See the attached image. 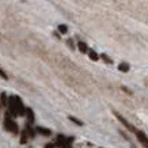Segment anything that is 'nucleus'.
Listing matches in <instances>:
<instances>
[{
    "label": "nucleus",
    "instance_id": "1",
    "mask_svg": "<svg viewBox=\"0 0 148 148\" xmlns=\"http://www.w3.org/2000/svg\"><path fill=\"white\" fill-rule=\"evenodd\" d=\"M4 128L10 132H12V133H18V125H16V122L14 121L12 118L5 113V118H4Z\"/></svg>",
    "mask_w": 148,
    "mask_h": 148
},
{
    "label": "nucleus",
    "instance_id": "2",
    "mask_svg": "<svg viewBox=\"0 0 148 148\" xmlns=\"http://www.w3.org/2000/svg\"><path fill=\"white\" fill-rule=\"evenodd\" d=\"M8 110L11 116L14 117L18 116V108H16V99H15V97H10L8 98Z\"/></svg>",
    "mask_w": 148,
    "mask_h": 148
},
{
    "label": "nucleus",
    "instance_id": "3",
    "mask_svg": "<svg viewBox=\"0 0 148 148\" xmlns=\"http://www.w3.org/2000/svg\"><path fill=\"white\" fill-rule=\"evenodd\" d=\"M114 116H116L117 118H118V120H120V121L122 122V125H124V126H126V128H128V129H129V130H132V132H135V133H136V132H137V129H135V128H133V126L130 125V124H129V122H128V121H126V120H125V118H124V117H122V116H120L118 113H116V112H114Z\"/></svg>",
    "mask_w": 148,
    "mask_h": 148
},
{
    "label": "nucleus",
    "instance_id": "4",
    "mask_svg": "<svg viewBox=\"0 0 148 148\" xmlns=\"http://www.w3.org/2000/svg\"><path fill=\"white\" fill-rule=\"evenodd\" d=\"M15 99H16L18 116H25V112H26V109H25V106H23V103H22V101H21V98H19V97H15Z\"/></svg>",
    "mask_w": 148,
    "mask_h": 148
},
{
    "label": "nucleus",
    "instance_id": "5",
    "mask_svg": "<svg viewBox=\"0 0 148 148\" xmlns=\"http://www.w3.org/2000/svg\"><path fill=\"white\" fill-rule=\"evenodd\" d=\"M136 136H137V139H139V141L141 144H144V145H145V144L148 143V137L145 136V133H144V132H141V130H137V132H136Z\"/></svg>",
    "mask_w": 148,
    "mask_h": 148
},
{
    "label": "nucleus",
    "instance_id": "6",
    "mask_svg": "<svg viewBox=\"0 0 148 148\" xmlns=\"http://www.w3.org/2000/svg\"><path fill=\"white\" fill-rule=\"evenodd\" d=\"M26 116H27V122H29V125H33V124H34V113H33L32 109H27L26 110Z\"/></svg>",
    "mask_w": 148,
    "mask_h": 148
},
{
    "label": "nucleus",
    "instance_id": "7",
    "mask_svg": "<svg viewBox=\"0 0 148 148\" xmlns=\"http://www.w3.org/2000/svg\"><path fill=\"white\" fill-rule=\"evenodd\" d=\"M65 143H67V137H65V136H63V135L57 136V143H56V145H57L58 148H63Z\"/></svg>",
    "mask_w": 148,
    "mask_h": 148
},
{
    "label": "nucleus",
    "instance_id": "8",
    "mask_svg": "<svg viewBox=\"0 0 148 148\" xmlns=\"http://www.w3.org/2000/svg\"><path fill=\"white\" fill-rule=\"evenodd\" d=\"M36 130L38 132V133H41L42 136H50V135H52V132H50L49 129H46V128H42V126H38Z\"/></svg>",
    "mask_w": 148,
    "mask_h": 148
},
{
    "label": "nucleus",
    "instance_id": "9",
    "mask_svg": "<svg viewBox=\"0 0 148 148\" xmlns=\"http://www.w3.org/2000/svg\"><path fill=\"white\" fill-rule=\"evenodd\" d=\"M29 137H30V133H29V129L26 128V129L22 132V139H21V143H22V144H26Z\"/></svg>",
    "mask_w": 148,
    "mask_h": 148
},
{
    "label": "nucleus",
    "instance_id": "10",
    "mask_svg": "<svg viewBox=\"0 0 148 148\" xmlns=\"http://www.w3.org/2000/svg\"><path fill=\"white\" fill-rule=\"evenodd\" d=\"M118 69H120L121 72H128L129 71V65L125 64V63H121L120 65H118Z\"/></svg>",
    "mask_w": 148,
    "mask_h": 148
},
{
    "label": "nucleus",
    "instance_id": "11",
    "mask_svg": "<svg viewBox=\"0 0 148 148\" xmlns=\"http://www.w3.org/2000/svg\"><path fill=\"white\" fill-rule=\"evenodd\" d=\"M1 106H4V108H7V105H8V101H7V95H5V92H1Z\"/></svg>",
    "mask_w": 148,
    "mask_h": 148
},
{
    "label": "nucleus",
    "instance_id": "12",
    "mask_svg": "<svg viewBox=\"0 0 148 148\" xmlns=\"http://www.w3.org/2000/svg\"><path fill=\"white\" fill-rule=\"evenodd\" d=\"M77 46H79V50H80L82 53H86V52L88 50V49H87V45H86L84 42H79V45H77Z\"/></svg>",
    "mask_w": 148,
    "mask_h": 148
},
{
    "label": "nucleus",
    "instance_id": "13",
    "mask_svg": "<svg viewBox=\"0 0 148 148\" xmlns=\"http://www.w3.org/2000/svg\"><path fill=\"white\" fill-rule=\"evenodd\" d=\"M68 118H69V120H71L72 122H75V124H76V125H79V126H82V125H83V122H82L80 120H77V118H75V117L69 116V117H68Z\"/></svg>",
    "mask_w": 148,
    "mask_h": 148
},
{
    "label": "nucleus",
    "instance_id": "14",
    "mask_svg": "<svg viewBox=\"0 0 148 148\" xmlns=\"http://www.w3.org/2000/svg\"><path fill=\"white\" fill-rule=\"evenodd\" d=\"M72 141H73V139H72V137H68V139H67V143L64 144L63 148H72Z\"/></svg>",
    "mask_w": 148,
    "mask_h": 148
},
{
    "label": "nucleus",
    "instance_id": "15",
    "mask_svg": "<svg viewBox=\"0 0 148 148\" xmlns=\"http://www.w3.org/2000/svg\"><path fill=\"white\" fill-rule=\"evenodd\" d=\"M58 32H60V33H63V34H65V33L68 32L67 26H65V25H60V26H58Z\"/></svg>",
    "mask_w": 148,
    "mask_h": 148
},
{
    "label": "nucleus",
    "instance_id": "16",
    "mask_svg": "<svg viewBox=\"0 0 148 148\" xmlns=\"http://www.w3.org/2000/svg\"><path fill=\"white\" fill-rule=\"evenodd\" d=\"M90 58H91V60H94V61H95V60H98V54L95 53L94 50H90Z\"/></svg>",
    "mask_w": 148,
    "mask_h": 148
},
{
    "label": "nucleus",
    "instance_id": "17",
    "mask_svg": "<svg viewBox=\"0 0 148 148\" xmlns=\"http://www.w3.org/2000/svg\"><path fill=\"white\" fill-rule=\"evenodd\" d=\"M102 58H103V60H105V61H106V63H109V64H112V63H113V61H112V60H110V58L108 57V56H106V54H102Z\"/></svg>",
    "mask_w": 148,
    "mask_h": 148
},
{
    "label": "nucleus",
    "instance_id": "18",
    "mask_svg": "<svg viewBox=\"0 0 148 148\" xmlns=\"http://www.w3.org/2000/svg\"><path fill=\"white\" fill-rule=\"evenodd\" d=\"M0 76L3 77V79H8V77H7V73H5V72L1 69V68H0Z\"/></svg>",
    "mask_w": 148,
    "mask_h": 148
},
{
    "label": "nucleus",
    "instance_id": "19",
    "mask_svg": "<svg viewBox=\"0 0 148 148\" xmlns=\"http://www.w3.org/2000/svg\"><path fill=\"white\" fill-rule=\"evenodd\" d=\"M53 147H54V145H53V144H50V143H49V144H46V145H45V148H53Z\"/></svg>",
    "mask_w": 148,
    "mask_h": 148
},
{
    "label": "nucleus",
    "instance_id": "20",
    "mask_svg": "<svg viewBox=\"0 0 148 148\" xmlns=\"http://www.w3.org/2000/svg\"><path fill=\"white\" fill-rule=\"evenodd\" d=\"M145 86H147V87H148V80H145Z\"/></svg>",
    "mask_w": 148,
    "mask_h": 148
},
{
    "label": "nucleus",
    "instance_id": "21",
    "mask_svg": "<svg viewBox=\"0 0 148 148\" xmlns=\"http://www.w3.org/2000/svg\"><path fill=\"white\" fill-rule=\"evenodd\" d=\"M145 148H148V143H147V144H145Z\"/></svg>",
    "mask_w": 148,
    "mask_h": 148
},
{
    "label": "nucleus",
    "instance_id": "22",
    "mask_svg": "<svg viewBox=\"0 0 148 148\" xmlns=\"http://www.w3.org/2000/svg\"><path fill=\"white\" fill-rule=\"evenodd\" d=\"M0 106H1V103H0Z\"/></svg>",
    "mask_w": 148,
    "mask_h": 148
}]
</instances>
